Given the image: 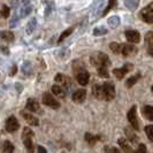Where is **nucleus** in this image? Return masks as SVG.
<instances>
[{
    "label": "nucleus",
    "mask_w": 153,
    "mask_h": 153,
    "mask_svg": "<svg viewBox=\"0 0 153 153\" xmlns=\"http://www.w3.org/2000/svg\"><path fill=\"white\" fill-rule=\"evenodd\" d=\"M55 82H58V83H61L63 86H67L69 88L70 84H71V81H70V78L67 76H65V75H62V74H58L56 76H55Z\"/></svg>",
    "instance_id": "dca6fc26"
},
{
    "label": "nucleus",
    "mask_w": 153,
    "mask_h": 153,
    "mask_svg": "<svg viewBox=\"0 0 153 153\" xmlns=\"http://www.w3.org/2000/svg\"><path fill=\"white\" fill-rule=\"evenodd\" d=\"M128 117V121L131 124L132 129L134 130H139V122H138V117H137V107L136 106H132L130 108V111L128 112L127 114Z\"/></svg>",
    "instance_id": "0eeeda50"
},
{
    "label": "nucleus",
    "mask_w": 153,
    "mask_h": 153,
    "mask_svg": "<svg viewBox=\"0 0 153 153\" xmlns=\"http://www.w3.org/2000/svg\"><path fill=\"white\" fill-rule=\"evenodd\" d=\"M85 140L88 142V144H90V145H94L98 140H100L101 139V137H100L99 135H92V134H90V132H86L85 134Z\"/></svg>",
    "instance_id": "f3484780"
},
{
    "label": "nucleus",
    "mask_w": 153,
    "mask_h": 153,
    "mask_svg": "<svg viewBox=\"0 0 153 153\" xmlns=\"http://www.w3.org/2000/svg\"><path fill=\"white\" fill-rule=\"evenodd\" d=\"M38 153H47L45 147H43V146H38Z\"/></svg>",
    "instance_id": "72a5a7b5"
},
{
    "label": "nucleus",
    "mask_w": 153,
    "mask_h": 153,
    "mask_svg": "<svg viewBox=\"0 0 153 153\" xmlns=\"http://www.w3.org/2000/svg\"><path fill=\"white\" fill-rule=\"evenodd\" d=\"M145 132H146V135H147V137H149V139L153 143V124H151V126H146Z\"/></svg>",
    "instance_id": "cd10ccee"
},
{
    "label": "nucleus",
    "mask_w": 153,
    "mask_h": 153,
    "mask_svg": "<svg viewBox=\"0 0 153 153\" xmlns=\"http://www.w3.org/2000/svg\"><path fill=\"white\" fill-rule=\"evenodd\" d=\"M101 90H102V99L104 100H113L116 96L115 92V86L113 82H105L101 85Z\"/></svg>",
    "instance_id": "20e7f679"
},
{
    "label": "nucleus",
    "mask_w": 153,
    "mask_h": 153,
    "mask_svg": "<svg viewBox=\"0 0 153 153\" xmlns=\"http://www.w3.org/2000/svg\"><path fill=\"white\" fill-rule=\"evenodd\" d=\"M139 15H140V19L145 23H149V24L153 23V2L149 4L145 8H143L140 10Z\"/></svg>",
    "instance_id": "39448f33"
},
{
    "label": "nucleus",
    "mask_w": 153,
    "mask_h": 153,
    "mask_svg": "<svg viewBox=\"0 0 153 153\" xmlns=\"http://www.w3.org/2000/svg\"><path fill=\"white\" fill-rule=\"evenodd\" d=\"M51 91L53 92V94L58 96L59 98H65L66 97V92L63 91V89H62L61 86H59V85H53L51 88Z\"/></svg>",
    "instance_id": "412c9836"
},
{
    "label": "nucleus",
    "mask_w": 153,
    "mask_h": 153,
    "mask_svg": "<svg viewBox=\"0 0 153 153\" xmlns=\"http://www.w3.org/2000/svg\"><path fill=\"white\" fill-rule=\"evenodd\" d=\"M9 13H10V9H9V7H8V6H6V5H4V6H2V8H1V10H0V15H1V17L7 19L8 16H9Z\"/></svg>",
    "instance_id": "bb28decb"
},
{
    "label": "nucleus",
    "mask_w": 153,
    "mask_h": 153,
    "mask_svg": "<svg viewBox=\"0 0 153 153\" xmlns=\"http://www.w3.org/2000/svg\"><path fill=\"white\" fill-rule=\"evenodd\" d=\"M126 38L129 43H134V44H138L140 42V35L139 32L136 30H127L124 32Z\"/></svg>",
    "instance_id": "9b49d317"
},
{
    "label": "nucleus",
    "mask_w": 153,
    "mask_h": 153,
    "mask_svg": "<svg viewBox=\"0 0 153 153\" xmlns=\"http://www.w3.org/2000/svg\"><path fill=\"white\" fill-rule=\"evenodd\" d=\"M92 65L96 67L98 75L102 78H107L109 77L108 75V67L111 66V60L108 58L107 54L104 52H98V53L93 54L91 56Z\"/></svg>",
    "instance_id": "f257e3e1"
},
{
    "label": "nucleus",
    "mask_w": 153,
    "mask_h": 153,
    "mask_svg": "<svg viewBox=\"0 0 153 153\" xmlns=\"http://www.w3.org/2000/svg\"><path fill=\"white\" fill-rule=\"evenodd\" d=\"M42 101H43V104L45 106H48V107L53 108V109H58V108H60V106H61L60 102L55 99L50 92H45L43 94V100Z\"/></svg>",
    "instance_id": "423d86ee"
},
{
    "label": "nucleus",
    "mask_w": 153,
    "mask_h": 153,
    "mask_svg": "<svg viewBox=\"0 0 153 153\" xmlns=\"http://www.w3.org/2000/svg\"><path fill=\"white\" fill-rule=\"evenodd\" d=\"M25 108H27L29 112H38V109H39L38 101L36 99H33V98H29L28 101H27Z\"/></svg>",
    "instance_id": "4468645a"
},
{
    "label": "nucleus",
    "mask_w": 153,
    "mask_h": 153,
    "mask_svg": "<svg viewBox=\"0 0 153 153\" xmlns=\"http://www.w3.org/2000/svg\"><path fill=\"white\" fill-rule=\"evenodd\" d=\"M104 152L105 153H121L116 147H109V146H105Z\"/></svg>",
    "instance_id": "c756f323"
},
{
    "label": "nucleus",
    "mask_w": 153,
    "mask_h": 153,
    "mask_svg": "<svg viewBox=\"0 0 153 153\" xmlns=\"http://www.w3.org/2000/svg\"><path fill=\"white\" fill-rule=\"evenodd\" d=\"M20 128V123L17 121L15 116H9L6 120V131L8 132H15L17 129Z\"/></svg>",
    "instance_id": "9d476101"
},
{
    "label": "nucleus",
    "mask_w": 153,
    "mask_h": 153,
    "mask_svg": "<svg viewBox=\"0 0 153 153\" xmlns=\"http://www.w3.org/2000/svg\"><path fill=\"white\" fill-rule=\"evenodd\" d=\"M142 114H143V116H145L147 120L153 121V106H150V105L144 106L142 109Z\"/></svg>",
    "instance_id": "6ab92c4d"
},
{
    "label": "nucleus",
    "mask_w": 153,
    "mask_h": 153,
    "mask_svg": "<svg viewBox=\"0 0 153 153\" xmlns=\"http://www.w3.org/2000/svg\"><path fill=\"white\" fill-rule=\"evenodd\" d=\"M147 53L150 54V55L153 58V45H151V46H149V47H147Z\"/></svg>",
    "instance_id": "473e14b6"
},
{
    "label": "nucleus",
    "mask_w": 153,
    "mask_h": 153,
    "mask_svg": "<svg viewBox=\"0 0 153 153\" xmlns=\"http://www.w3.org/2000/svg\"><path fill=\"white\" fill-rule=\"evenodd\" d=\"M0 38L4 39L7 43H10L14 40V33L12 31H0Z\"/></svg>",
    "instance_id": "aec40b11"
},
{
    "label": "nucleus",
    "mask_w": 153,
    "mask_h": 153,
    "mask_svg": "<svg viewBox=\"0 0 153 153\" xmlns=\"http://www.w3.org/2000/svg\"><path fill=\"white\" fill-rule=\"evenodd\" d=\"M16 70H17V67H16L15 65L12 67V70H10V76H14L16 74Z\"/></svg>",
    "instance_id": "2f4dec72"
},
{
    "label": "nucleus",
    "mask_w": 153,
    "mask_h": 153,
    "mask_svg": "<svg viewBox=\"0 0 153 153\" xmlns=\"http://www.w3.org/2000/svg\"><path fill=\"white\" fill-rule=\"evenodd\" d=\"M142 77V75L138 73V74H136V75H134L132 77H130V78H128V81L126 82V86L128 88V89H130V88H132L134 85L137 83L138 81H139V78Z\"/></svg>",
    "instance_id": "4be33fe9"
},
{
    "label": "nucleus",
    "mask_w": 153,
    "mask_h": 153,
    "mask_svg": "<svg viewBox=\"0 0 153 153\" xmlns=\"http://www.w3.org/2000/svg\"><path fill=\"white\" fill-rule=\"evenodd\" d=\"M152 92H153V85H152Z\"/></svg>",
    "instance_id": "f704fd0d"
},
{
    "label": "nucleus",
    "mask_w": 153,
    "mask_h": 153,
    "mask_svg": "<svg viewBox=\"0 0 153 153\" xmlns=\"http://www.w3.org/2000/svg\"><path fill=\"white\" fill-rule=\"evenodd\" d=\"M73 31H74V28H68L67 30L63 31V32L61 33V36L59 37V40H58V43L60 44V43H61L62 40H65V39H66L67 37H68L69 35H71V32H73Z\"/></svg>",
    "instance_id": "393cba45"
},
{
    "label": "nucleus",
    "mask_w": 153,
    "mask_h": 153,
    "mask_svg": "<svg viewBox=\"0 0 153 153\" xmlns=\"http://www.w3.org/2000/svg\"><path fill=\"white\" fill-rule=\"evenodd\" d=\"M132 153H146V146L145 144H139L138 149Z\"/></svg>",
    "instance_id": "7c9ffc66"
},
{
    "label": "nucleus",
    "mask_w": 153,
    "mask_h": 153,
    "mask_svg": "<svg viewBox=\"0 0 153 153\" xmlns=\"http://www.w3.org/2000/svg\"><path fill=\"white\" fill-rule=\"evenodd\" d=\"M111 50L114 53H121L124 56H130L134 55L138 52L137 47L135 45H130V44H117V43H111L109 44Z\"/></svg>",
    "instance_id": "f03ea898"
},
{
    "label": "nucleus",
    "mask_w": 153,
    "mask_h": 153,
    "mask_svg": "<svg viewBox=\"0 0 153 153\" xmlns=\"http://www.w3.org/2000/svg\"><path fill=\"white\" fill-rule=\"evenodd\" d=\"M116 6V0H109L108 1V5H107V7L105 8V10H104V13H102V15L105 16V15H107L108 14V12H111L113 8Z\"/></svg>",
    "instance_id": "a878e982"
},
{
    "label": "nucleus",
    "mask_w": 153,
    "mask_h": 153,
    "mask_svg": "<svg viewBox=\"0 0 153 153\" xmlns=\"http://www.w3.org/2000/svg\"><path fill=\"white\" fill-rule=\"evenodd\" d=\"M21 115H22V117L27 121V122L31 124V126H35V127H37L39 124V121L38 119L36 117V116H33L32 114H30L29 112H27V111H21Z\"/></svg>",
    "instance_id": "f8f14e48"
},
{
    "label": "nucleus",
    "mask_w": 153,
    "mask_h": 153,
    "mask_svg": "<svg viewBox=\"0 0 153 153\" xmlns=\"http://www.w3.org/2000/svg\"><path fill=\"white\" fill-rule=\"evenodd\" d=\"M2 152L4 153H13L14 152V145L9 142V140H5L2 144Z\"/></svg>",
    "instance_id": "b1692460"
},
{
    "label": "nucleus",
    "mask_w": 153,
    "mask_h": 153,
    "mask_svg": "<svg viewBox=\"0 0 153 153\" xmlns=\"http://www.w3.org/2000/svg\"><path fill=\"white\" fill-rule=\"evenodd\" d=\"M92 92H93V96L97 98V99H102V90H101V85L99 84H94L92 88Z\"/></svg>",
    "instance_id": "5701e85b"
},
{
    "label": "nucleus",
    "mask_w": 153,
    "mask_h": 153,
    "mask_svg": "<svg viewBox=\"0 0 153 153\" xmlns=\"http://www.w3.org/2000/svg\"><path fill=\"white\" fill-rule=\"evenodd\" d=\"M117 143H119V145L121 146V149L124 151V153H132V149H131V146L129 145V143L127 142L126 138H120L117 140Z\"/></svg>",
    "instance_id": "a211bd4d"
},
{
    "label": "nucleus",
    "mask_w": 153,
    "mask_h": 153,
    "mask_svg": "<svg viewBox=\"0 0 153 153\" xmlns=\"http://www.w3.org/2000/svg\"><path fill=\"white\" fill-rule=\"evenodd\" d=\"M89 79H90V74L86 69L79 68L78 70H76V81L78 82V84L85 86L89 83Z\"/></svg>",
    "instance_id": "6e6552de"
},
{
    "label": "nucleus",
    "mask_w": 153,
    "mask_h": 153,
    "mask_svg": "<svg viewBox=\"0 0 153 153\" xmlns=\"http://www.w3.org/2000/svg\"><path fill=\"white\" fill-rule=\"evenodd\" d=\"M85 98H86V90L84 89H79V90H76L73 94V100L74 102L76 104H82L84 102Z\"/></svg>",
    "instance_id": "ddd939ff"
},
{
    "label": "nucleus",
    "mask_w": 153,
    "mask_h": 153,
    "mask_svg": "<svg viewBox=\"0 0 153 153\" xmlns=\"http://www.w3.org/2000/svg\"><path fill=\"white\" fill-rule=\"evenodd\" d=\"M132 68H134V66H132L131 63H126L121 68H115L114 70H113V73H114L115 77H116L117 79H122L123 77L127 75V73H129Z\"/></svg>",
    "instance_id": "1a4fd4ad"
},
{
    "label": "nucleus",
    "mask_w": 153,
    "mask_h": 153,
    "mask_svg": "<svg viewBox=\"0 0 153 153\" xmlns=\"http://www.w3.org/2000/svg\"><path fill=\"white\" fill-rule=\"evenodd\" d=\"M33 131L31 130L30 128H24L22 132V140L23 144L25 146L27 151L29 153H33L35 152V146H33V143H32V137H33Z\"/></svg>",
    "instance_id": "7ed1b4c3"
},
{
    "label": "nucleus",
    "mask_w": 153,
    "mask_h": 153,
    "mask_svg": "<svg viewBox=\"0 0 153 153\" xmlns=\"http://www.w3.org/2000/svg\"><path fill=\"white\" fill-rule=\"evenodd\" d=\"M145 43L149 46L153 45V32L152 31H149L145 36Z\"/></svg>",
    "instance_id": "c85d7f7f"
},
{
    "label": "nucleus",
    "mask_w": 153,
    "mask_h": 153,
    "mask_svg": "<svg viewBox=\"0 0 153 153\" xmlns=\"http://www.w3.org/2000/svg\"><path fill=\"white\" fill-rule=\"evenodd\" d=\"M124 134H126V136H127V140H130L132 144H136L138 142L137 135L135 134V131L131 130L130 128H126V129H124Z\"/></svg>",
    "instance_id": "2eb2a0df"
}]
</instances>
